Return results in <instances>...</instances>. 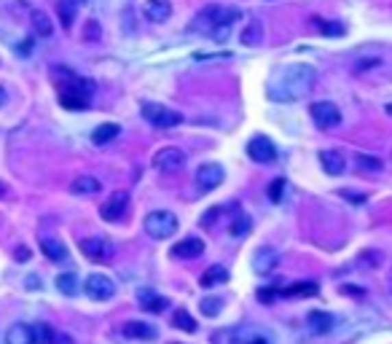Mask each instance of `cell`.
I'll use <instances>...</instances> for the list:
<instances>
[{
  "label": "cell",
  "instance_id": "cell-13",
  "mask_svg": "<svg viewBox=\"0 0 392 344\" xmlns=\"http://www.w3.org/2000/svg\"><path fill=\"white\" fill-rule=\"evenodd\" d=\"M145 16H148V22H167L169 16H172V3L169 0H145Z\"/></svg>",
  "mask_w": 392,
  "mask_h": 344
},
{
  "label": "cell",
  "instance_id": "cell-44",
  "mask_svg": "<svg viewBox=\"0 0 392 344\" xmlns=\"http://www.w3.org/2000/svg\"><path fill=\"white\" fill-rule=\"evenodd\" d=\"M341 196H347L350 202H365V196H360V194H355V191H341Z\"/></svg>",
  "mask_w": 392,
  "mask_h": 344
},
{
  "label": "cell",
  "instance_id": "cell-43",
  "mask_svg": "<svg viewBox=\"0 0 392 344\" xmlns=\"http://www.w3.org/2000/svg\"><path fill=\"white\" fill-rule=\"evenodd\" d=\"M258 296H261V301L263 304H269L274 296H277V290H269V288H263V290H258Z\"/></svg>",
  "mask_w": 392,
  "mask_h": 344
},
{
  "label": "cell",
  "instance_id": "cell-42",
  "mask_svg": "<svg viewBox=\"0 0 392 344\" xmlns=\"http://www.w3.org/2000/svg\"><path fill=\"white\" fill-rule=\"evenodd\" d=\"M51 344H75V342H73V336H70V334H54Z\"/></svg>",
  "mask_w": 392,
  "mask_h": 344
},
{
  "label": "cell",
  "instance_id": "cell-16",
  "mask_svg": "<svg viewBox=\"0 0 392 344\" xmlns=\"http://www.w3.org/2000/svg\"><path fill=\"white\" fill-rule=\"evenodd\" d=\"M320 164H323V170H326L328 175H341L347 170V159L341 157L339 151H333V148L320 151Z\"/></svg>",
  "mask_w": 392,
  "mask_h": 344
},
{
  "label": "cell",
  "instance_id": "cell-23",
  "mask_svg": "<svg viewBox=\"0 0 392 344\" xmlns=\"http://www.w3.org/2000/svg\"><path fill=\"white\" fill-rule=\"evenodd\" d=\"M306 320H309V328H312L315 334H328V331L333 328V314H330V312H320V310H312Z\"/></svg>",
  "mask_w": 392,
  "mask_h": 344
},
{
  "label": "cell",
  "instance_id": "cell-9",
  "mask_svg": "<svg viewBox=\"0 0 392 344\" xmlns=\"http://www.w3.org/2000/svg\"><path fill=\"white\" fill-rule=\"evenodd\" d=\"M247 157L258 164H271L277 159V146L266 137V135H256L250 143H247Z\"/></svg>",
  "mask_w": 392,
  "mask_h": 344
},
{
  "label": "cell",
  "instance_id": "cell-34",
  "mask_svg": "<svg viewBox=\"0 0 392 344\" xmlns=\"http://www.w3.org/2000/svg\"><path fill=\"white\" fill-rule=\"evenodd\" d=\"M199 310H201V314H207V317H215V314H221V310H223V299H218V296L201 299Z\"/></svg>",
  "mask_w": 392,
  "mask_h": 344
},
{
  "label": "cell",
  "instance_id": "cell-4",
  "mask_svg": "<svg viewBox=\"0 0 392 344\" xmlns=\"http://www.w3.org/2000/svg\"><path fill=\"white\" fill-rule=\"evenodd\" d=\"M143 119L151 122L159 129H169V126H177L183 122V116L167 105H159V102H143Z\"/></svg>",
  "mask_w": 392,
  "mask_h": 344
},
{
  "label": "cell",
  "instance_id": "cell-41",
  "mask_svg": "<svg viewBox=\"0 0 392 344\" xmlns=\"http://www.w3.org/2000/svg\"><path fill=\"white\" fill-rule=\"evenodd\" d=\"M84 38H86V41H97V38H99V25H97V22H89V25H86V35H84Z\"/></svg>",
  "mask_w": 392,
  "mask_h": 344
},
{
  "label": "cell",
  "instance_id": "cell-29",
  "mask_svg": "<svg viewBox=\"0 0 392 344\" xmlns=\"http://www.w3.org/2000/svg\"><path fill=\"white\" fill-rule=\"evenodd\" d=\"M172 323H175V328H180V331H186V334H194L196 331V320L191 317L188 310H175Z\"/></svg>",
  "mask_w": 392,
  "mask_h": 344
},
{
  "label": "cell",
  "instance_id": "cell-31",
  "mask_svg": "<svg viewBox=\"0 0 392 344\" xmlns=\"http://www.w3.org/2000/svg\"><path fill=\"white\" fill-rule=\"evenodd\" d=\"M317 293V285L315 282H298L282 290V296H315Z\"/></svg>",
  "mask_w": 392,
  "mask_h": 344
},
{
  "label": "cell",
  "instance_id": "cell-35",
  "mask_svg": "<svg viewBox=\"0 0 392 344\" xmlns=\"http://www.w3.org/2000/svg\"><path fill=\"white\" fill-rule=\"evenodd\" d=\"M33 336H35V344H51L54 331H51L46 323H38V325H33Z\"/></svg>",
  "mask_w": 392,
  "mask_h": 344
},
{
  "label": "cell",
  "instance_id": "cell-11",
  "mask_svg": "<svg viewBox=\"0 0 392 344\" xmlns=\"http://www.w3.org/2000/svg\"><path fill=\"white\" fill-rule=\"evenodd\" d=\"M127 205H130V194H127V191H113V194L105 199V205L99 207V216L105 220H119L124 216Z\"/></svg>",
  "mask_w": 392,
  "mask_h": 344
},
{
  "label": "cell",
  "instance_id": "cell-2",
  "mask_svg": "<svg viewBox=\"0 0 392 344\" xmlns=\"http://www.w3.org/2000/svg\"><path fill=\"white\" fill-rule=\"evenodd\" d=\"M239 11L236 8H226V5H204L194 19V30L210 35L212 27H218L221 22H236Z\"/></svg>",
  "mask_w": 392,
  "mask_h": 344
},
{
  "label": "cell",
  "instance_id": "cell-27",
  "mask_svg": "<svg viewBox=\"0 0 392 344\" xmlns=\"http://www.w3.org/2000/svg\"><path fill=\"white\" fill-rule=\"evenodd\" d=\"M57 290H60L62 296H75V293L81 290V280H78V275H75V272H65V275H60V277H57Z\"/></svg>",
  "mask_w": 392,
  "mask_h": 344
},
{
  "label": "cell",
  "instance_id": "cell-46",
  "mask_svg": "<svg viewBox=\"0 0 392 344\" xmlns=\"http://www.w3.org/2000/svg\"><path fill=\"white\" fill-rule=\"evenodd\" d=\"M247 344H269V342H266V339H261V336H256V339H250Z\"/></svg>",
  "mask_w": 392,
  "mask_h": 344
},
{
  "label": "cell",
  "instance_id": "cell-7",
  "mask_svg": "<svg viewBox=\"0 0 392 344\" xmlns=\"http://www.w3.org/2000/svg\"><path fill=\"white\" fill-rule=\"evenodd\" d=\"M309 113H312V122L320 126V129H333V126L341 124V111H339L333 102H328V100L315 102V105L309 108Z\"/></svg>",
  "mask_w": 392,
  "mask_h": 344
},
{
  "label": "cell",
  "instance_id": "cell-10",
  "mask_svg": "<svg viewBox=\"0 0 392 344\" xmlns=\"http://www.w3.org/2000/svg\"><path fill=\"white\" fill-rule=\"evenodd\" d=\"M154 167L162 170V172H180L186 167V154L180 148H162L154 154Z\"/></svg>",
  "mask_w": 392,
  "mask_h": 344
},
{
  "label": "cell",
  "instance_id": "cell-25",
  "mask_svg": "<svg viewBox=\"0 0 392 344\" xmlns=\"http://www.w3.org/2000/svg\"><path fill=\"white\" fill-rule=\"evenodd\" d=\"M60 102L70 111H84L89 105V97L84 92H75V89H65V92H60Z\"/></svg>",
  "mask_w": 392,
  "mask_h": 344
},
{
  "label": "cell",
  "instance_id": "cell-3",
  "mask_svg": "<svg viewBox=\"0 0 392 344\" xmlns=\"http://www.w3.org/2000/svg\"><path fill=\"white\" fill-rule=\"evenodd\" d=\"M145 231L154 240H169L177 231V218L169 210H154L145 216Z\"/></svg>",
  "mask_w": 392,
  "mask_h": 344
},
{
  "label": "cell",
  "instance_id": "cell-33",
  "mask_svg": "<svg viewBox=\"0 0 392 344\" xmlns=\"http://www.w3.org/2000/svg\"><path fill=\"white\" fill-rule=\"evenodd\" d=\"M315 25H317V30L323 32V35H333V38H339V35H344L347 27L341 25V22H323V19H312Z\"/></svg>",
  "mask_w": 392,
  "mask_h": 344
},
{
  "label": "cell",
  "instance_id": "cell-20",
  "mask_svg": "<svg viewBox=\"0 0 392 344\" xmlns=\"http://www.w3.org/2000/svg\"><path fill=\"white\" fill-rule=\"evenodd\" d=\"M40 253H43L49 261H65L67 258V248L60 240H54V237H43V240H40Z\"/></svg>",
  "mask_w": 392,
  "mask_h": 344
},
{
  "label": "cell",
  "instance_id": "cell-6",
  "mask_svg": "<svg viewBox=\"0 0 392 344\" xmlns=\"http://www.w3.org/2000/svg\"><path fill=\"white\" fill-rule=\"evenodd\" d=\"M84 293L92 299V301H110L116 296V282L105 275H89L84 280Z\"/></svg>",
  "mask_w": 392,
  "mask_h": 344
},
{
  "label": "cell",
  "instance_id": "cell-28",
  "mask_svg": "<svg viewBox=\"0 0 392 344\" xmlns=\"http://www.w3.org/2000/svg\"><path fill=\"white\" fill-rule=\"evenodd\" d=\"M75 11H78V3L75 0H60V5H57V14H60V22H62V27H73V22H75Z\"/></svg>",
  "mask_w": 392,
  "mask_h": 344
},
{
  "label": "cell",
  "instance_id": "cell-45",
  "mask_svg": "<svg viewBox=\"0 0 392 344\" xmlns=\"http://www.w3.org/2000/svg\"><path fill=\"white\" fill-rule=\"evenodd\" d=\"M14 255H16V261H27V258H30V251L22 245V248H16V253H14Z\"/></svg>",
  "mask_w": 392,
  "mask_h": 344
},
{
  "label": "cell",
  "instance_id": "cell-39",
  "mask_svg": "<svg viewBox=\"0 0 392 344\" xmlns=\"http://www.w3.org/2000/svg\"><path fill=\"white\" fill-rule=\"evenodd\" d=\"M360 261H365V266H379L382 264V253H363Z\"/></svg>",
  "mask_w": 392,
  "mask_h": 344
},
{
  "label": "cell",
  "instance_id": "cell-15",
  "mask_svg": "<svg viewBox=\"0 0 392 344\" xmlns=\"http://www.w3.org/2000/svg\"><path fill=\"white\" fill-rule=\"evenodd\" d=\"M156 328L151 325V323H143V320H130V323H124V336L127 339H156Z\"/></svg>",
  "mask_w": 392,
  "mask_h": 344
},
{
  "label": "cell",
  "instance_id": "cell-37",
  "mask_svg": "<svg viewBox=\"0 0 392 344\" xmlns=\"http://www.w3.org/2000/svg\"><path fill=\"white\" fill-rule=\"evenodd\" d=\"M282 191H285V181H282V178L271 181V183H269V199H271V202H282Z\"/></svg>",
  "mask_w": 392,
  "mask_h": 344
},
{
  "label": "cell",
  "instance_id": "cell-50",
  "mask_svg": "<svg viewBox=\"0 0 392 344\" xmlns=\"http://www.w3.org/2000/svg\"><path fill=\"white\" fill-rule=\"evenodd\" d=\"M75 3H81V0H75Z\"/></svg>",
  "mask_w": 392,
  "mask_h": 344
},
{
  "label": "cell",
  "instance_id": "cell-21",
  "mask_svg": "<svg viewBox=\"0 0 392 344\" xmlns=\"http://www.w3.org/2000/svg\"><path fill=\"white\" fill-rule=\"evenodd\" d=\"M223 282H229V269H226V266H210V269H204V275L199 277V285H201V288H212V285H223Z\"/></svg>",
  "mask_w": 392,
  "mask_h": 344
},
{
  "label": "cell",
  "instance_id": "cell-48",
  "mask_svg": "<svg viewBox=\"0 0 392 344\" xmlns=\"http://www.w3.org/2000/svg\"><path fill=\"white\" fill-rule=\"evenodd\" d=\"M3 196H8V188H5V183H0V199Z\"/></svg>",
  "mask_w": 392,
  "mask_h": 344
},
{
  "label": "cell",
  "instance_id": "cell-5",
  "mask_svg": "<svg viewBox=\"0 0 392 344\" xmlns=\"http://www.w3.org/2000/svg\"><path fill=\"white\" fill-rule=\"evenodd\" d=\"M78 248H81V253H84L89 261H97V264L113 261V253H116L113 242L105 240V237H86V240L78 242Z\"/></svg>",
  "mask_w": 392,
  "mask_h": 344
},
{
  "label": "cell",
  "instance_id": "cell-22",
  "mask_svg": "<svg viewBox=\"0 0 392 344\" xmlns=\"http://www.w3.org/2000/svg\"><path fill=\"white\" fill-rule=\"evenodd\" d=\"M30 22H33V30L38 32L40 38H49V35L54 32V25H51L49 14L40 11V8H33V11H30Z\"/></svg>",
  "mask_w": 392,
  "mask_h": 344
},
{
  "label": "cell",
  "instance_id": "cell-47",
  "mask_svg": "<svg viewBox=\"0 0 392 344\" xmlns=\"http://www.w3.org/2000/svg\"><path fill=\"white\" fill-rule=\"evenodd\" d=\"M3 105H5V89L0 87V108H3Z\"/></svg>",
  "mask_w": 392,
  "mask_h": 344
},
{
  "label": "cell",
  "instance_id": "cell-12",
  "mask_svg": "<svg viewBox=\"0 0 392 344\" xmlns=\"http://www.w3.org/2000/svg\"><path fill=\"white\" fill-rule=\"evenodd\" d=\"M201 253H204V242L199 237H186V240L175 242V248H172L175 258H199Z\"/></svg>",
  "mask_w": 392,
  "mask_h": 344
},
{
  "label": "cell",
  "instance_id": "cell-8",
  "mask_svg": "<svg viewBox=\"0 0 392 344\" xmlns=\"http://www.w3.org/2000/svg\"><path fill=\"white\" fill-rule=\"evenodd\" d=\"M223 178H226V172H223V167L215 164V161H207V164H201V167L196 170V186H199V191H212V188H218L223 183Z\"/></svg>",
  "mask_w": 392,
  "mask_h": 344
},
{
  "label": "cell",
  "instance_id": "cell-30",
  "mask_svg": "<svg viewBox=\"0 0 392 344\" xmlns=\"http://www.w3.org/2000/svg\"><path fill=\"white\" fill-rule=\"evenodd\" d=\"M355 164H358V170L360 172H382V159H376V157H368V154H358L355 157Z\"/></svg>",
  "mask_w": 392,
  "mask_h": 344
},
{
  "label": "cell",
  "instance_id": "cell-36",
  "mask_svg": "<svg viewBox=\"0 0 392 344\" xmlns=\"http://www.w3.org/2000/svg\"><path fill=\"white\" fill-rule=\"evenodd\" d=\"M231 25H234V22H221L218 27H212L210 38H212V41H218V43H223V41L231 35Z\"/></svg>",
  "mask_w": 392,
  "mask_h": 344
},
{
  "label": "cell",
  "instance_id": "cell-38",
  "mask_svg": "<svg viewBox=\"0 0 392 344\" xmlns=\"http://www.w3.org/2000/svg\"><path fill=\"white\" fill-rule=\"evenodd\" d=\"M218 216H221V207H212V210H207V213H204V218H201V226H204V229L215 226V223H218Z\"/></svg>",
  "mask_w": 392,
  "mask_h": 344
},
{
  "label": "cell",
  "instance_id": "cell-19",
  "mask_svg": "<svg viewBox=\"0 0 392 344\" xmlns=\"http://www.w3.org/2000/svg\"><path fill=\"white\" fill-rule=\"evenodd\" d=\"M99 181L97 178H92V175H81V178H75L73 183H70V194H75V196H89V194H99Z\"/></svg>",
  "mask_w": 392,
  "mask_h": 344
},
{
  "label": "cell",
  "instance_id": "cell-18",
  "mask_svg": "<svg viewBox=\"0 0 392 344\" xmlns=\"http://www.w3.org/2000/svg\"><path fill=\"white\" fill-rule=\"evenodd\" d=\"M5 344H35L33 328L25 323H16L5 331Z\"/></svg>",
  "mask_w": 392,
  "mask_h": 344
},
{
  "label": "cell",
  "instance_id": "cell-26",
  "mask_svg": "<svg viewBox=\"0 0 392 344\" xmlns=\"http://www.w3.org/2000/svg\"><path fill=\"white\" fill-rule=\"evenodd\" d=\"M239 41H242V46H258V43L263 41V25L258 22V19H253V22L242 30Z\"/></svg>",
  "mask_w": 392,
  "mask_h": 344
},
{
  "label": "cell",
  "instance_id": "cell-49",
  "mask_svg": "<svg viewBox=\"0 0 392 344\" xmlns=\"http://www.w3.org/2000/svg\"><path fill=\"white\" fill-rule=\"evenodd\" d=\"M387 113H390V116H392V102H390V105H387Z\"/></svg>",
  "mask_w": 392,
  "mask_h": 344
},
{
  "label": "cell",
  "instance_id": "cell-40",
  "mask_svg": "<svg viewBox=\"0 0 392 344\" xmlns=\"http://www.w3.org/2000/svg\"><path fill=\"white\" fill-rule=\"evenodd\" d=\"M16 54H19V57H30V54H33V38L22 41V46H16Z\"/></svg>",
  "mask_w": 392,
  "mask_h": 344
},
{
  "label": "cell",
  "instance_id": "cell-14",
  "mask_svg": "<svg viewBox=\"0 0 392 344\" xmlns=\"http://www.w3.org/2000/svg\"><path fill=\"white\" fill-rule=\"evenodd\" d=\"M277 264H280V255H277V251H271V248H261V251H256V255H253L256 275H269Z\"/></svg>",
  "mask_w": 392,
  "mask_h": 344
},
{
  "label": "cell",
  "instance_id": "cell-51",
  "mask_svg": "<svg viewBox=\"0 0 392 344\" xmlns=\"http://www.w3.org/2000/svg\"><path fill=\"white\" fill-rule=\"evenodd\" d=\"M172 344H177V342H172Z\"/></svg>",
  "mask_w": 392,
  "mask_h": 344
},
{
  "label": "cell",
  "instance_id": "cell-1",
  "mask_svg": "<svg viewBox=\"0 0 392 344\" xmlns=\"http://www.w3.org/2000/svg\"><path fill=\"white\" fill-rule=\"evenodd\" d=\"M315 81H317V73L312 65H288L269 84V97L277 102H295L312 92Z\"/></svg>",
  "mask_w": 392,
  "mask_h": 344
},
{
  "label": "cell",
  "instance_id": "cell-32",
  "mask_svg": "<svg viewBox=\"0 0 392 344\" xmlns=\"http://www.w3.org/2000/svg\"><path fill=\"white\" fill-rule=\"evenodd\" d=\"M250 226H253V220L250 216H245V213H239L234 223H231V237H245L247 231H250Z\"/></svg>",
  "mask_w": 392,
  "mask_h": 344
},
{
  "label": "cell",
  "instance_id": "cell-17",
  "mask_svg": "<svg viewBox=\"0 0 392 344\" xmlns=\"http://www.w3.org/2000/svg\"><path fill=\"white\" fill-rule=\"evenodd\" d=\"M137 299H140V307L145 312H164L169 307V301L164 296H159V293H154V290H140Z\"/></svg>",
  "mask_w": 392,
  "mask_h": 344
},
{
  "label": "cell",
  "instance_id": "cell-24",
  "mask_svg": "<svg viewBox=\"0 0 392 344\" xmlns=\"http://www.w3.org/2000/svg\"><path fill=\"white\" fill-rule=\"evenodd\" d=\"M119 135H121V126L119 124H113V122H110V124H99L97 129L92 132V143H95V146H105V143L116 140Z\"/></svg>",
  "mask_w": 392,
  "mask_h": 344
}]
</instances>
